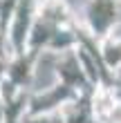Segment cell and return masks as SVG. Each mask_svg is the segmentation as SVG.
<instances>
[{"instance_id": "1", "label": "cell", "mask_w": 121, "mask_h": 123, "mask_svg": "<svg viewBox=\"0 0 121 123\" xmlns=\"http://www.w3.org/2000/svg\"><path fill=\"white\" fill-rule=\"evenodd\" d=\"M117 18L119 16H117L115 0H94V7H92V27H94V31H103L108 27H112Z\"/></svg>"}]
</instances>
